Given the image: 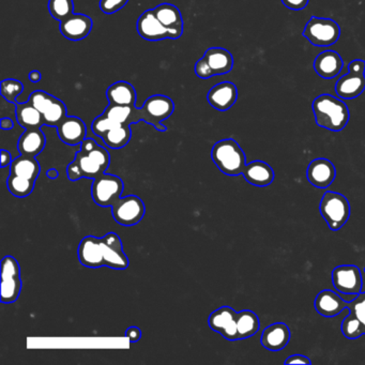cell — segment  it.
Listing matches in <instances>:
<instances>
[{"instance_id": "cell-1", "label": "cell", "mask_w": 365, "mask_h": 365, "mask_svg": "<svg viewBox=\"0 0 365 365\" xmlns=\"http://www.w3.org/2000/svg\"><path fill=\"white\" fill-rule=\"evenodd\" d=\"M109 151L99 146L92 138H85L80 144V150L76 155L74 161L68 166L66 175L71 181H76L80 178L95 179L103 175L109 169Z\"/></svg>"}, {"instance_id": "cell-2", "label": "cell", "mask_w": 365, "mask_h": 365, "mask_svg": "<svg viewBox=\"0 0 365 365\" xmlns=\"http://www.w3.org/2000/svg\"><path fill=\"white\" fill-rule=\"evenodd\" d=\"M312 109L317 126L325 130L340 132L345 128L349 121L350 113L347 104L329 93L318 95L313 101Z\"/></svg>"}, {"instance_id": "cell-3", "label": "cell", "mask_w": 365, "mask_h": 365, "mask_svg": "<svg viewBox=\"0 0 365 365\" xmlns=\"http://www.w3.org/2000/svg\"><path fill=\"white\" fill-rule=\"evenodd\" d=\"M211 157L217 169L228 176L242 175L246 165V153L232 138L217 142L211 150Z\"/></svg>"}, {"instance_id": "cell-4", "label": "cell", "mask_w": 365, "mask_h": 365, "mask_svg": "<svg viewBox=\"0 0 365 365\" xmlns=\"http://www.w3.org/2000/svg\"><path fill=\"white\" fill-rule=\"evenodd\" d=\"M319 213L333 232L341 229L350 217L349 201L341 193L328 191L319 204Z\"/></svg>"}, {"instance_id": "cell-5", "label": "cell", "mask_w": 365, "mask_h": 365, "mask_svg": "<svg viewBox=\"0 0 365 365\" xmlns=\"http://www.w3.org/2000/svg\"><path fill=\"white\" fill-rule=\"evenodd\" d=\"M304 37L314 47H331L341 37V27L332 18L312 16L304 27Z\"/></svg>"}, {"instance_id": "cell-6", "label": "cell", "mask_w": 365, "mask_h": 365, "mask_svg": "<svg viewBox=\"0 0 365 365\" xmlns=\"http://www.w3.org/2000/svg\"><path fill=\"white\" fill-rule=\"evenodd\" d=\"M28 101L42 114L44 126H57L66 117V107L61 100L45 91H33Z\"/></svg>"}, {"instance_id": "cell-7", "label": "cell", "mask_w": 365, "mask_h": 365, "mask_svg": "<svg viewBox=\"0 0 365 365\" xmlns=\"http://www.w3.org/2000/svg\"><path fill=\"white\" fill-rule=\"evenodd\" d=\"M348 71L335 84V93L342 99H356L365 90L364 60H352L348 64Z\"/></svg>"}, {"instance_id": "cell-8", "label": "cell", "mask_w": 365, "mask_h": 365, "mask_svg": "<svg viewBox=\"0 0 365 365\" xmlns=\"http://www.w3.org/2000/svg\"><path fill=\"white\" fill-rule=\"evenodd\" d=\"M124 184L115 175H103L93 179L91 196L97 206L113 207L124 192Z\"/></svg>"}, {"instance_id": "cell-9", "label": "cell", "mask_w": 365, "mask_h": 365, "mask_svg": "<svg viewBox=\"0 0 365 365\" xmlns=\"http://www.w3.org/2000/svg\"><path fill=\"white\" fill-rule=\"evenodd\" d=\"M175 109L173 100L163 95H151L140 107L142 120L155 126L157 130L165 132L166 126L162 124L163 120L167 119Z\"/></svg>"}, {"instance_id": "cell-10", "label": "cell", "mask_w": 365, "mask_h": 365, "mask_svg": "<svg viewBox=\"0 0 365 365\" xmlns=\"http://www.w3.org/2000/svg\"><path fill=\"white\" fill-rule=\"evenodd\" d=\"M22 290L20 268L14 257L6 256L1 261V302L16 301Z\"/></svg>"}, {"instance_id": "cell-11", "label": "cell", "mask_w": 365, "mask_h": 365, "mask_svg": "<svg viewBox=\"0 0 365 365\" xmlns=\"http://www.w3.org/2000/svg\"><path fill=\"white\" fill-rule=\"evenodd\" d=\"M348 315L342 321V333L349 340L365 335V292L348 302Z\"/></svg>"}, {"instance_id": "cell-12", "label": "cell", "mask_w": 365, "mask_h": 365, "mask_svg": "<svg viewBox=\"0 0 365 365\" xmlns=\"http://www.w3.org/2000/svg\"><path fill=\"white\" fill-rule=\"evenodd\" d=\"M114 219L120 225L133 226L140 223L145 215V205L136 195L120 197L112 207Z\"/></svg>"}, {"instance_id": "cell-13", "label": "cell", "mask_w": 365, "mask_h": 365, "mask_svg": "<svg viewBox=\"0 0 365 365\" xmlns=\"http://www.w3.org/2000/svg\"><path fill=\"white\" fill-rule=\"evenodd\" d=\"M332 283L340 294H359L363 292V277L354 265H337L332 271Z\"/></svg>"}, {"instance_id": "cell-14", "label": "cell", "mask_w": 365, "mask_h": 365, "mask_svg": "<svg viewBox=\"0 0 365 365\" xmlns=\"http://www.w3.org/2000/svg\"><path fill=\"white\" fill-rule=\"evenodd\" d=\"M237 314L230 306H222L209 317V327L228 341H238Z\"/></svg>"}, {"instance_id": "cell-15", "label": "cell", "mask_w": 365, "mask_h": 365, "mask_svg": "<svg viewBox=\"0 0 365 365\" xmlns=\"http://www.w3.org/2000/svg\"><path fill=\"white\" fill-rule=\"evenodd\" d=\"M102 248L104 265L116 270H124L128 267V259L124 254L122 242L115 232H109L103 238H100Z\"/></svg>"}, {"instance_id": "cell-16", "label": "cell", "mask_w": 365, "mask_h": 365, "mask_svg": "<svg viewBox=\"0 0 365 365\" xmlns=\"http://www.w3.org/2000/svg\"><path fill=\"white\" fill-rule=\"evenodd\" d=\"M306 177L315 188L327 189L335 181L337 169L330 160L318 157L309 164Z\"/></svg>"}, {"instance_id": "cell-17", "label": "cell", "mask_w": 365, "mask_h": 365, "mask_svg": "<svg viewBox=\"0 0 365 365\" xmlns=\"http://www.w3.org/2000/svg\"><path fill=\"white\" fill-rule=\"evenodd\" d=\"M92 20L86 14H72L60 22L59 30L64 38L71 41H80L87 38L92 29Z\"/></svg>"}, {"instance_id": "cell-18", "label": "cell", "mask_w": 365, "mask_h": 365, "mask_svg": "<svg viewBox=\"0 0 365 365\" xmlns=\"http://www.w3.org/2000/svg\"><path fill=\"white\" fill-rule=\"evenodd\" d=\"M237 99L238 89L232 82H223L215 85L207 95L209 104L221 112L232 109L237 102Z\"/></svg>"}, {"instance_id": "cell-19", "label": "cell", "mask_w": 365, "mask_h": 365, "mask_svg": "<svg viewBox=\"0 0 365 365\" xmlns=\"http://www.w3.org/2000/svg\"><path fill=\"white\" fill-rule=\"evenodd\" d=\"M157 20L169 30L171 39L180 38L184 33V18L181 12L172 4H161L152 9Z\"/></svg>"}, {"instance_id": "cell-20", "label": "cell", "mask_w": 365, "mask_h": 365, "mask_svg": "<svg viewBox=\"0 0 365 365\" xmlns=\"http://www.w3.org/2000/svg\"><path fill=\"white\" fill-rule=\"evenodd\" d=\"M315 310L321 316L332 318L341 314L348 306V302L345 301L340 294L333 290L325 289L318 292L314 302Z\"/></svg>"}, {"instance_id": "cell-21", "label": "cell", "mask_w": 365, "mask_h": 365, "mask_svg": "<svg viewBox=\"0 0 365 365\" xmlns=\"http://www.w3.org/2000/svg\"><path fill=\"white\" fill-rule=\"evenodd\" d=\"M136 28L140 36L145 40L160 41L171 39L169 30L157 20L152 9L147 10L140 16Z\"/></svg>"}, {"instance_id": "cell-22", "label": "cell", "mask_w": 365, "mask_h": 365, "mask_svg": "<svg viewBox=\"0 0 365 365\" xmlns=\"http://www.w3.org/2000/svg\"><path fill=\"white\" fill-rule=\"evenodd\" d=\"M58 136L66 145L82 144L86 138L87 128L80 118L66 116L57 126Z\"/></svg>"}, {"instance_id": "cell-23", "label": "cell", "mask_w": 365, "mask_h": 365, "mask_svg": "<svg viewBox=\"0 0 365 365\" xmlns=\"http://www.w3.org/2000/svg\"><path fill=\"white\" fill-rule=\"evenodd\" d=\"M290 341V329L286 323H275L265 328L261 335V343L270 352H280Z\"/></svg>"}, {"instance_id": "cell-24", "label": "cell", "mask_w": 365, "mask_h": 365, "mask_svg": "<svg viewBox=\"0 0 365 365\" xmlns=\"http://www.w3.org/2000/svg\"><path fill=\"white\" fill-rule=\"evenodd\" d=\"M78 259L83 265L89 268L103 267L104 257H103L100 238L95 236L84 238L78 246Z\"/></svg>"}, {"instance_id": "cell-25", "label": "cell", "mask_w": 365, "mask_h": 365, "mask_svg": "<svg viewBox=\"0 0 365 365\" xmlns=\"http://www.w3.org/2000/svg\"><path fill=\"white\" fill-rule=\"evenodd\" d=\"M343 66L344 61L341 55L335 51L323 52L315 58V71L323 80H332L339 76Z\"/></svg>"}, {"instance_id": "cell-26", "label": "cell", "mask_w": 365, "mask_h": 365, "mask_svg": "<svg viewBox=\"0 0 365 365\" xmlns=\"http://www.w3.org/2000/svg\"><path fill=\"white\" fill-rule=\"evenodd\" d=\"M242 175L249 184L258 188L270 186L275 180L273 167L263 161H253L246 164Z\"/></svg>"}, {"instance_id": "cell-27", "label": "cell", "mask_w": 365, "mask_h": 365, "mask_svg": "<svg viewBox=\"0 0 365 365\" xmlns=\"http://www.w3.org/2000/svg\"><path fill=\"white\" fill-rule=\"evenodd\" d=\"M213 76L229 73L234 66V57L227 49L222 47H211L204 55Z\"/></svg>"}, {"instance_id": "cell-28", "label": "cell", "mask_w": 365, "mask_h": 365, "mask_svg": "<svg viewBox=\"0 0 365 365\" xmlns=\"http://www.w3.org/2000/svg\"><path fill=\"white\" fill-rule=\"evenodd\" d=\"M45 144L47 138L41 128H28L20 136L18 147L20 155L36 157L43 151Z\"/></svg>"}, {"instance_id": "cell-29", "label": "cell", "mask_w": 365, "mask_h": 365, "mask_svg": "<svg viewBox=\"0 0 365 365\" xmlns=\"http://www.w3.org/2000/svg\"><path fill=\"white\" fill-rule=\"evenodd\" d=\"M107 97L109 104L134 107L136 102V89L130 83L124 82V80L109 86L107 91Z\"/></svg>"}, {"instance_id": "cell-30", "label": "cell", "mask_w": 365, "mask_h": 365, "mask_svg": "<svg viewBox=\"0 0 365 365\" xmlns=\"http://www.w3.org/2000/svg\"><path fill=\"white\" fill-rule=\"evenodd\" d=\"M16 104V116L18 124L26 128H41L44 126L43 116L36 107H33L29 101L24 103H14Z\"/></svg>"}, {"instance_id": "cell-31", "label": "cell", "mask_w": 365, "mask_h": 365, "mask_svg": "<svg viewBox=\"0 0 365 365\" xmlns=\"http://www.w3.org/2000/svg\"><path fill=\"white\" fill-rule=\"evenodd\" d=\"M40 174V164L36 157H26L20 155L12 161L10 165V175L18 176L26 179L36 181Z\"/></svg>"}, {"instance_id": "cell-32", "label": "cell", "mask_w": 365, "mask_h": 365, "mask_svg": "<svg viewBox=\"0 0 365 365\" xmlns=\"http://www.w3.org/2000/svg\"><path fill=\"white\" fill-rule=\"evenodd\" d=\"M261 323L253 311L244 310L237 314L238 341L249 339L258 332Z\"/></svg>"}, {"instance_id": "cell-33", "label": "cell", "mask_w": 365, "mask_h": 365, "mask_svg": "<svg viewBox=\"0 0 365 365\" xmlns=\"http://www.w3.org/2000/svg\"><path fill=\"white\" fill-rule=\"evenodd\" d=\"M128 124H116L103 136L102 140L109 148H124L130 142L132 132Z\"/></svg>"}, {"instance_id": "cell-34", "label": "cell", "mask_w": 365, "mask_h": 365, "mask_svg": "<svg viewBox=\"0 0 365 365\" xmlns=\"http://www.w3.org/2000/svg\"><path fill=\"white\" fill-rule=\"evenodd\" d=\"M33 180L26 179V178L18 177V176L10 175L7 180L8 189L10 192L16 197H26L31 194L35 189Z\"/></svg>"}, {"instance_id": "cell-35", "label": "cell", "mask_w": 365, "mask_h": 365, "mask_svg": "<svg viewBox=\"0 0 365 365\" xmlns=\"http://www.w3.org/2000/svg\"><path fill=\"white\" fill-rule=\"evenodd\" d=\"M49 11L58 22H62L73 14V0H49Z\"/></svg>"}, {"instance_id": "cell-36", "label": "cell", "mask_w": 365, "mask_h": 365, "mask_svg": "<svg viewBox=\"0 0 365 365\" xmlns=\"http://www.w3.org/2000/svg\"><path fill=\"white\" fill-rule=\"evenodd\" d=\"M134 107L136 105L128 107V105L109 104L103 114L111 118L116 124L131 126V117Z\"/></svg>"}, {"instance_id": "cell-37", "label": "cell", "mask_w": 365, "mask_h": 365, "mask_svg": "<svg viewBox=\"0 0 365 365\" xmlns=\"http://www.w3.org/2000/svg\"><path fill=\"white\" fill-rule=\"evenodd\" d=\"M24 90L22 83L18 80H4L0 85V92L4 99L7 100L8 102L16 103V97Z\"/></svg>"}, {"instance_id": "cell-38", "label": "cell", "mask_w": 365, "mask_h": 365, "mask_svg": "<svg viewBox=\"0 0 365 365\" xmlns=\"http://www.w3.org/2000/svg\"><path fill=\"white\" fill-rule=\"evenodd\" d=\"M116 124H116L111 118L107 117V116L103 114V115L99 116V117L93 120L92 124H91V130H92L95 136L102 138L105 133L114 128Z\"/></svg>"}, {"instance_id": "cell-39", "label": "cell", "mask_w": 365, "mask_h": 365, "mask_svg": "<svg viewBox=\"0 0 365 365\" xmlns=\"http://www.w3.org/2000/svg\"><path fill=\"white\" fill-rule=\"evenodd\" d=\"M128 0H100V9L103 13L114 14L121 10Z\"/></svg>"}, {"instance_id": "cell-40", "label": "cell", "mask_w": 365, "mask_h": 365, "mask_svg": "<svg viewBox=\"0 0 365 365\" xmlns=\"http://www.w3.org/2000/svg\"><path fill=\"white\" fill-rule=\"evenodd\" d=\"M194 71L195 74H196L199 78H202V80H208V78L213 76L208 64H207L206 60H205L204 58L199 59L198 61L195 64Z\"/></svg>"}, {"instance_id": "cell-41", "label": "cell", "mask_w": 365, "mask_h": 365, "mask_svg": "<svg viewBox=\"0 0 365 365\" xmlns=\"http://www.w3.org/2000/svg\"><path fill=\"white\" fill-rule=\"evenodd\" d=\"M310 0H282V3L292 11H301L309 5Z\"/></svg>"}, {"instance_id": "cell-42", "label": "cell", "mask_w": 365, "mask_h": 365, "mask_svg": "<svg viewBox=\"0 0 365 365\" xmlns=\"http://www.w3.org/2000/svg\"><path fill=\"white\" fill-rule=\"evenodd\" d=\"M285 364H304L310 365L312 364V361L304 354H292V356L288 357L285 361Z\"/></svg>"}, {"instance_id": "cell-43", "label": "cell", "mask_w": 365, "mask_h": 365, "mask_svg": "<svg viewBox=\"0 0 365 365\" xmlns=\"http://www.w3.org/2000/svg\"><path fill=\"white\" fill-rule=\"evenodd\" d=\"M126 337H128L131 343H136V342L140 341V337H142V332H140V328L131 327L126 330Z\"/></svg>"}, {"instance_id": "cell-44", "label": "cell", "mask_w": 365, "mask_h": 365, "mask_svg": "<svg viewBox=\"0 0 365 365\" xmlns=\"http://www.w3.org/2000/svg\"><path fill=\"white\" fill-rule=\"evenodd\" d=\"M12 161H13V160H12L11 155H10L9 151L3 149V150H1V167L11 165Z\"/></svg>"}, {"instance_id": "cell-45", "label": "cell", "mask_w": 365, "mask_h": 365, "mask_svg": "<svg viewBox=\"0 0 365 365\" xmlns=\"http://www.w3.org/2000/svg\"><path fill=\"white\" fill-rule=\"evenodd\" d=\"M28 78L31 83H38L40 82L41 78H42V74L37 71V70H35V71H31L30 73H29Z\"/></svg>"}, {"instance_id": "cell-46", "label": "cell", "mask_w": 365, "mask_h": 365, "mask_svg": "<svg viewBox=\"0 0 365 365\" xmlns=\"http://www.w3.org/2000/svg\"><path fill=\"white\" fill-rule=\"evenodd\" d=\"M13 128V121L10 118H3L1 119V128L3 130H11Z\"/></svg>"}, {"instance_id": "cell-47", "label": "cell", "mask_w": 365, "mask_h": 365, "mask_svg": "<svg viewBox=\"0 0 365 365\" xmlns=\"http://www.w3.org/2000/svg\"><path fill=\"white\" fill-rule=\"evenodd\" d=\"M47 175L49 179H56L58 177V172L56 169H52L47 171Z\"/></svg>"}, {"instance_id": "cell-48", "label": "cell", "mask_w": 365, "mask_h": 365, "mask_svg": "<svg viewBox=\"0 0 365 365\" xmlns=\"http://www.w3.org/2000/svg\"><path fill=\"white\" fill-rule=\"evenodd\" d=\"M364 273H365V269H364Z\"/></svg>"}]
</instances>
